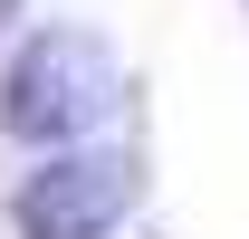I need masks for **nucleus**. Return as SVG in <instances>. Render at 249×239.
<instances>
[{
  "mask_svg": "<svg viewBox=\"0 0 249 239\" xmlns=\"http://www.w3.org/2000/svg\"><path fill=\"white\" fill-rule=\"evenodd\" d=\"M106 105H115V58L87 29H38L0 77V124L19 144H77Z\"/></svg>",
  "mask_w": 249,
  "mask_h": 239,
  "instance_id": "f257e3e1",
  "label": "nucleus"
},
{
  "mask_svg": "<svg viewBox=\"0 0 249 239\" xmlns=\"http://www.w3.org/2000/svg\"><path fill=\"white\" fill-rule=\"evenodd\" d=\"M124 210H134V163L124 153H58L19 182L10 220H19V239H106Z\"/></svg>",
  "mask_w": 249,
  "mask_h": 239,
  "instance_id": "f03ea898",
  "label": "nucleus"
},
{
  "mask_svg": "<svg viewBox=\"0 0 249 239\" xmlns=\"http://www.w3.org/2000/svg\"><path fill=\"white\" fill-rule=\"evenodd\" d=\"M10 10H19V0H0V29H10Z\"/></svg>",
  "mask_w": 249,
  "mask_h": 239,
  "instance_id": "7ed1b4c3",
  "label": "nucleus"
}]
</instances>
